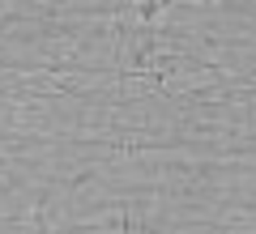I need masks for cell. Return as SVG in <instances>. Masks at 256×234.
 <instances>
[{
	"mask_svg": "<svg viewBox=\"0 0 256 234\" xmlns=\"http://www.w3.org/2000/svg\"><path fill=\"white\" fill-rule=\"evenodd\" d=\"M166 4H171V0H141V17L150 21V17H154L158 9H166Z\"/></svg>",
	"mask_w": 256,
	"mask_h": 234,
	"instance_id": "cell-1",
	"label": "cell"
}]
</instances>
